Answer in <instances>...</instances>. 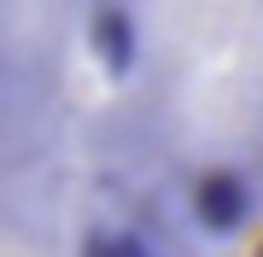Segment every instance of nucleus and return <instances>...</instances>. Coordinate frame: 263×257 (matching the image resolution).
Segmentation results:
<instances>
[{
  "mask_svg": "<svg viewBox=\"0 0 263 257\" xmlns=\"http://www.w3.org/2000/svg\"><path fill=\"white\" fill-rule=\"evenodd\" d=\"M100 0H0V158H59Z\"/></svg>",
  "mask_w": 263,
  "mask_h": 257,
  "instance_id": "f03ea898",
  "label": "nucleus"
},
{
  "mask_svg": "<svg viewBox=\"0 0 263 257\" xmlns=\"http://www.w3.org/2000/svg\"><path fill=\"white\" fill-rule=\"evenodd\" d=\"M0 257H164V246L88 205L59 175V158H0Z\"/></svg>",
  "mask_w": 263,
  "mask_h": 257,
  "instance_id": "7ed1b4c3",
  "label": "nucleus"
},
{
  "mask_svg": "<svg viewBox=\"0 0 263 257\" xmlns=\"http://www.w3.org/2000/svg\"><path fill=\"white\" fill-rule=\"evenodd\" d=\"M105 158L181 228L234 240L263 187V0H100Z\"/></svg>",
  "mask_w": 263,
  "mask_h": 257,
  "instance_id": "f257e3e1",
  "label": "nucleus"
}]
</instances>
